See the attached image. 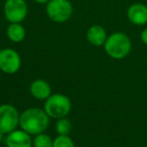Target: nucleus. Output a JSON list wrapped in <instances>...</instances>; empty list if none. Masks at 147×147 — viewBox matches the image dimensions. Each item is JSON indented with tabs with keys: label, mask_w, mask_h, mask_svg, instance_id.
<instances>
[{
	"label": "nucleus",
	"mask_w": 147,
	"mask_h": 147,
	"mask_svg": "<svg viewBox=\"0 0 147 147\" xmlns=\"http://www.w3.org/2000/svg\"><path fill=\"white\" fill-rule=\"evenodd\" d=\"M49 125V117L45 110L29 108L23 111L19 118V126L30 135L43 133Z\"/></svg>",
	"instance_id": "f257e3e1"
},
{
	"label": "nucleus",
	"mask_w": 147,
	"mask_h": 147,
	"mask_svg": "<svg viewBox=\"0 0 147 147\" xmlns=\"http://www.w3.org/2000/svg\"><path fill=\"white\" fill-rule=\"evenodd\" d=\"M105 51L114 59H122L130 53L132 49L131 39L126 33L117 31L107 37L104 45Z\"/></svg>",
	"instance_id": "f03ea898"
},
{
	"label": "nucleus",
	"mask_w": 147,
	"mask_h": 147,
	"mask_svg": "<svg viewBox=\"0 0 147 147\" xmlns=\"http://www.w3.org/2000/svg\"><path fill=\"white\" fill-rule=\"evenodd\" d=\"M71 109V102L63 94H51L45 100V109L49 118L61 119L65 117Z\"/></svg>",
	"instance_id": "7ed1b4c3"
},
{
	"label": "nucleus",
	"mask_w": 147,
	"mask_h": 147,
	"mask_svg": "<svg viewBox=\"0 0 147 147\" xmlns=\"http://www.w3.org/2000/svg\"><path fill=\"white\" fill-rule=\"evenodd\" d=\"M47 15L55 23L67 21L73 14V5L69 0H49L45 7Z\"/></svg>",
	"instance_id": "20e7f679"
},
{
	"label": "nucleus",
	"mask_w": 147,
	"mask_h": 147,
	"mask_svg": "<svg viewBox=\"0 0 147 147\" xmlns=\"http://www.w3.org/2000/svg\"><path fill=\"white\" fill-rule=\"evenodd\" d=\"M28 7L25 0H5L3 13L10 23H21L27 16Z\"/></svg>",
	"instance_id": "39448f33"
},
{
	"label": "nucleus",
	"mask_w": 147,
	"mask_h": 147,
	"mask_svg": "<svg viewBox=\"0 0 147 147\" xmlns=\"http://www.w3.org/2000/svg\"><path fill=\"white\" fill-rule=\"evenodd\" d=\"M20 114L14 106L3 104L0 106V131L4 134H9L16 130L19 125Z\"/></svg>",
	"instance_id": "423d86ee"
},
{
	"label": "nucleus",
	"mask_w": 147,
	"mask_h": 147,
	"mask_svg": "<svg viewBox=\"0 0 147 147\" xmlns=\"http://www.w3.org/2000/svg\"><path fill=\"white\" fill-rule=\"evenodd\" d=\"M21 59L19 53L13 49H4L0 51V69L5 74L12 75L19 71Z\"/></svg>",
	"instance_id": "0eeeda50"
},
{
	"label": "nucleus",
	"mask_w": 147,
	"mask_h": 147,
	"mask_svg": "<svg viewBox=\"0 0 147 147\" xmlns=\"http://www.w3.org/2000/svg\"><path fill=\"white\" fill-rule=\"evenodd\" d=\"M128 20L134 25H145L147 23V5L143 3H133L127 9Z\"/></svg>",
	"instance_id": "6e6552de"
},
{
	"label": "nucleus",
	"mask_w": 147,
	"mask_h": 147,
	"mask_svg": "<svg viewBox=\"0 0 147 147\" xmlns=\"http://www.w3.org/2000/svg\"><path fill=\"white\" fill-rule=\"evenodd\" d=\"M7 147H31L32 140L30 134L23 130H14L7 134L6 137Z\"/></svg>",
	"instance_id": "1a4fd4ad"
},
{
	"label": "nucleus",
	"mask_w": 147,
	"mask_h": 147,
	"mask_svg": "<svg viewBox=\"0 0 147 147\" xmlns=\"http://www.w3.org/2000/svg\"><path fill=\"white\" fill-rule=\"evenodd\" d=\"M107 32L105 28L101 25L95 24L89 27L87 30V39L94 47H102L107 40Z\"/></svg>",
	"instance_id": "9d476101"
},
{
	"label": "nucleus",
	"mask_w": 147,
	"mask_h": 147,
	"mask_svg": "<svg viewBox=\"0 0 147 147\" xmlns=\"http://www.w3.org/2000/svg\"><path fill=\"white\" fill-rule=\"evenodd\" d=\"M29 91L33 98L37 100H47L51 95V88L45 80H35L31 83Z\"/></svg>",
	"instance_id": "9b49d317"
},
{
	"label": "nucleus",
	"mask_w": 147,
	"mask_h": 147,
	"mask_svg": "<svg viewBox=\"0 0 147 147\" xmlns=\"http://www.w3.org/2000/svg\"><path fill=\"white\" fill-rule=\"evenodd\" d=\"M25 28L21 23H10L7 26L6 35L12 42H21L25 38Z\"/></svg>",
	"instance_id": "f8f14e48"
},
{
	"label": "nucleus",
	"mask_w": 147,
	"mask_h": 147,
	"mask_svg": "<svg viewBox=\"0 0 147 147\" xmlns=\"http://www.w3.org/2000/svg\"><path fill=\"white\" fill-rule=\"evenodd\" d=\"M53 140L45 133H39L35 135L32 140V145L34 147H53Z\"/></svg>",
	"instance_id": "ddd939ff"
},
{
	"label": "nucleus",
	"mask_w": 147,
	"mask_h": 147,
	"mask_svg": "<svg viewBox=\"0 0 147 147\" xmlns=\"http://www.w3.org/2000/svg\"><path fill=\"white\" fill-rule=\"evenodd\" d=\"M55 130L59 133V135H69L71 130V121L65 117L59 119L57 124H55Z\"/></svg>",
	"instance_id": "4468645a"
},
{
	"label": "nucleus",
	"mask_w": 147,
	"mask_h": 147,
	"mask_svg": "<svg viewBox=\"0 0 147 147\" xmlns=\"http://www.w3.org/2000/svg\"><path fill=\"white\" fill-rule=\"evenodd\" d=\"M53 147H75V143L69 135H59L53 139Z\"/></svg>",
	"instance_id": "2eb2a0df"
},
{
	"label": "nucleus",
	"mask_w": 147,
	"mask_h": 147,
	"mask_svg": "<svg viewBox=\"0 0 147 147\" xmlns=\"http://www.w3.org/2000/svg\"><path fill=\"white\" fill-rule=\"evenodd\" d=\"M140 38H141V40H142V42L147 45V27L141 31Z\"/></svg>",
	"instance_id": "dca6fc26"
},
{
	"label": "nucleus",
	"mask_w": 147,
	"mask_h": 147,
	"mask_svg": "<svg viewBox=\"0 0 147 147\" xmlns=\"http://www.w3.org/2000/svg\"><path fill=\"white\" fill-rule=\"evenodd\" d=\"M33 1L36 2V3H38V4H47L49 0H33Z\"/></svg>",
	"instance_id": "f3484780"
},
{
	"label": "nucleus",
	"mask_w": 147,
	"mask_h": 147,
	"mask_svg": "<svg viewBox=\"0 0 147 147\" xmlns=\"http://www.w3.org/2000/svg\"><path fill=\"white\" fill-rule=\"evenodd\" d=\"M3 138H4V133L0 131V142H1V141L3 140Z\"/></svg>",
	"instance_id": "a211bd4d"
},
{
	"label": "nucleus",
	"mask_w": 147,
	"mask_h": 147,
	"mask_svg": "<svg viewBox=\"0 0 147 147\" xmlns=\"http://www.w3.org/2000/svg\"><path fill=\"white\" fill-rule=\"evenodd\" d=\"M0 51H1V49H0Z\"/></svg>",
	"instance_id": "6ab92c4d"
}]
</instances>
